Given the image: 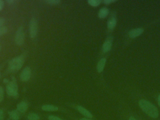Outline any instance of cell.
Instances as JSON below:
<instances>
[{
	"label": "cell",
	"instance_id": "8fae6325",
	"mask_svg": "<svg viewBox=\"0 0 160 120\" xmlns=\"http://www.w3.org/2000/svg\"><path fill=\"white\" fill-rule=\"evenodd\" d=\"M106 62V59L104 58L101 59L98 62L97 66V69L98 72L101 73L103 71Z\"/></svg>",
	"mask_w": 160,
	"mask_h": 120
},
{
	"label": "cell",
	"instance_id": "4dcf8cb0",
	"mask_svg": "<svg viewBox=\"0 0 160 120\" xmlns=\"http://www.w3.org/2000/svg\"><path fill=\"white\" fill-rule=\"evenodd\" d=\"M1 45H0V52L1 51Z\"/></svg>",
	"mask_w": 160,
	"mask_h": 120
},
{
	"label": "cell",
	"instance_id": "277c9868",
	"mask_svg": "<svg viewBox=\"0 0 160 120\" xmlns=\"http://www.w3.org/2000/svg\"><path fill=\"white\" fill-rule=\"evenodd\" d=\"M25 40V34L23 26H20L18 28L16 33L15 36V41L18 45H23Z\"/></svg>",
	"mask_w": 160,
	"mask_h": 120
},
{
	"label": "cell",
	"instance_id": "44dd1931",
	"mask_svg": "<svg viewBox=\"0 0 160 120\" xmlns=\"http://www.w3.org/2000/svg\"><path fill=\"white\" fill-rule=\"evenodd\" d=\"M49 120H63L62 119H60L59 117H57L56 116H53V115H51V116H49L48 117Z\"/></svg>",
	"mask_w": 160,
	"mask_h": 120
},
{
	"label": "cell",
	"instance_id": "7c38bea8",
	"mask_svg": "<svg viewBox=\"0 0 160 120\" xmlns=\"http://www.w3.org/2000/svg\"><path fill=\"white\" fill-rule=\"evenodd\" d=\"M9 116L13 120H19L20 119V115L17 110H12L9 112Z\"/></svg>",
	"mask_w": 160,
	"mask_h": 120
},
{
	"label": "cell",
	"instance_id": "5bb4252c",
	"mask_svg": "<svg viewBox=\"0 0 160 120\" xmlns=\"http://www.w3.org/2000/svg\"><path fill=\"white\" fill-rule=\"evenodd\" d=\"M116 24H117V20L114 17H112L109 20L107 23V27L109 30H113L115 26H116Z\"/></svg>",
	"mask_w": 160,
	"mask_h": 120
},
{
	"label": "cell",
	"instance_id": "d4e9b609",
	"mask_svg": "<svg viewBox=\"0 0 160 120\" xmlns=\"http://www.w3.org/2000/svg\"><path fill=\"white\" fill-rule=\"evenodd\" d=\"M4 4V1H2V0H0V11H1L2 9H3Z\"/></svg>",
	"mask_w": 160,
	"mask_h": 120
},
{
	"label": "cell",
	"instance_id": "5b68a950",
	"mask_svg": "<svg viewBox=\"0 0 160 120\" xmlns=\"http://www.w3.org/2000/svg\"><path fill=\"white\" fill-rule=\"evenodd\" d=\"M38 33V22L35 18H32L29 23V34L31 39L35 38Z\"/></svg>",
	"mask_w": 160,
	"mask_h": 120
},
{
	"label": "cell",
	"instance_id": "4316f807",
	"mask_svg": "<svg viewBox=\"0 0 160 120\" xmlns=\"http://www.w3.org/2000/svg\"><path fill=\"white\" fill-rule=\"evenodd\" d=\"M3 82L4 83H7V84H8V83L10 82V81L9 79H7V78H5V79H3Z\"/></svg>",
	"mask_w": 160,
	"mask_h": 120
},
{
	"label": "cell",
	"instance_id": "7a4b0ae2",
	"mask_svg": "<svg viewBox=\"0 0 160 120\" xmlns=\"http://www.w3.org/2000/svg\"><path fill=\"white\" fill-rule=\"evenodd\" d=\"M25 62V57L23 55L16 56L12 59L9 63V69L11 72H16L23 67Z\"/></svg>",
	"mask_w": 160,
	"mask_h": 120
},
{
	"label": "cell",
	"instance_id": "ac0fdd59",
	"mask_svg": "<svg viewBox=\"0 0 160 120\" xmlns=\"http://www.w3.org/2000/svg\"><path fill=\"white\" fill-rule=\"evenodd\" d=\"M8 29L6 26H3L0 27V36H2L3 35L6 34L8 31Z\"/></svg>",
	"mask_w": 160,
	"mask_h": 120
},
{
	"label": "cell",
	"instance_id": "603a6c76",
	"mask_svg": "<svg viewBox=\"0 0 160 120\" xmlns=\"http://www.w3.org/2000/svg\"><path fill=\"white\" fill-rule=\"evenodd\" d=\"M5 22V19L4 17H0V27L3 26Z\"/></svg>",
	"mask_w": 160,
	"mask_h": 120
},
{
	"label": "cell",
	"instance_id": "8992f818",
	"mask_svg": "<svg viewBox=\"0 0 160 120\" xmlns=\"http://www.w3.org/2000/svg\"><path fill=\"white\" fill-rule=\"evenodd\" d=\"M31 75V69L29 67H25L20 75V79L22 81L26 82L30 80Z\"/></svg>",
	"mask_w": 160,
	"mask_h": 120
},
{
	"label": "cell",
	"instance_id": "9a60e30c",
	"mask_svg": "<svg viewBox=\"0 0 160 120\" xmlns=\"http://www.w3.org/2000/svg\"><path fill=\"white\" fill-rule=\"evenodd\" d=\"M109 14V10L107 8H103L100 9L98 12V16L100 19H104Z\"/></svg>",
	"mask_w": 160,
	"mask_h": 120
},
{
	"label": "cell",
	"instance_id": "9c48e42d",
	"mask_svg": "<svg viewBox=\"0 0 160 120\" xmlns=\"http://www.w3.org/2000/svg\"><path fill=\"white\" fill-rule=\"evenodd\" d=\"M77 109L82 115L87 118H89V119L92 118L93 116L92 113L83 107L81 106H78L77 107Z\"/></svg>",
	"mask_w": 160,
	"mask_h": 120
},
{
	"label": "cell",
	"instance_id": "4fadbf2b",
	"mask_svg": "<svg viewBox=\"0 0 160 120\" xmlns=\"http://www.w3.org/2000/svg\"><path fill=\"white\" fill-rule=\"evenodd\" d=\"M112 47V42L111 40H107L105 41L103 45V51L104 53L109 52L111 50Z\"/></svg>",
	"mask_w": 160,
	"mask_h": 120
},
{
	"label": "cell",
	"instance_id": "6da1fadb",
	"mask_svg": "<svg viewBox=\"0 0 160 120\" xmlns=\"http://www.w3.org/2000/svg\"><path fill=\"white\" fill-rule=\"evenodd\" d=\"M139 104L142 110L150 117L154 119L158 117L159 112L157 107L150 102L147 100H141L139 101Z\"/></svg>",
	"mask_w": 160,
	"mask_h": 120
},
{
	"label": "cell",
	"instance_id": "ba28073f",
	"mask_svg": "<svg viewBox=\"0 0 160 120\" xmlns=\"http://www.w3.org/2000/svg\"><path fill=\"white\" fill-rule=\"evenodd\" d=\"M28 108V104L26 102L21 101L17 104V106H16V109L19 112L22 113H24L25 112L27 111V109Z\"/></svg>",
	"mask_w": 160,
	"mask_h": 120
},
{
	"label": "cell",
	"instance_id": "f546056e",
	"mask_svg": "<svg viewBox=\"0 0 160 120\" xmlns=\"http://www.w3.org/2000/svg\"><path fill=\"white\" fill-rule=\"evenodd\" d=\"M80 120H92V119H90L89 118H82Z\"/></svg>",
	"mask_w": 160,
	"mask_h": 120
},
{
	"label": "cell",
	"instance_id": "52a82bcc",
	"mask_svg": "<svg viewBox=\"0 0 160 120\" xmlns=\"http://www.w3.org/2000/svg\"><path fill=\"white\" fill-rule=\"evenodd\" d=\"M144 29L142 28H136L132 30L129 32V37L131 38H135L140 36L144 32Z\"/></svg>",
	"mask_w": 160,
	"mask_h": 120
},
{
	"label": "cell",
	"instance_id": "30bf717a",
	"mask_svg": "<svg viewBox=\"0 0 160 120\" xmlns=\"http://www.w3.org/2000/svg\"><path fill=\"white\" fill-rule=\"evenodd\" d=\"M43 111L46 112H55L58 110V107L52 105H43L41 107Z\"/></svg>",
	"mask_w": 160,
	"mask_h": 120
},
{
	"label": "cell",
	"instance_id": "3957f363",
	"mask_svg": "<svg viewBox=\"0 0 160 120\" xmlns=\"http://www.w3.org/2000/svg\"><path fill=\"white\" fill-rule=\"evenodd\" d=\"M18 86L16 83V79L13 78L11 81L7 84L6 86V92L8 95L14 98L19 96Z\"/></svg>",
	"mask_w": 160,
	"mask_h": 120
},
{
	"label": "cell",
	"instance_id": "1f68e13d",
	"mask_svg": "<svg viewBox=\"0 0 160 120\" xmlns=\"http://www.w3.org/2000/svg\"><path fill=\"white\" fill-rule=\"evenodd\" d=\"M1 74L0 73V78H1Z\"/></svg>",
	"mask_w": 160,
	"mask_h": 120
},
{
	"label": "cell",
	"instance_id": "cb8c5ba5",
	"mask_svg": "<svg viewBox=\"0 0 160 120\" xmlns=\"http://www.w3.org/2000/svg\"><path fill=\"white\" fill-rule=\"evenodd\" d=\"M4 118V113L2 109H0V120H3Z\"/></svg>",
	"mask_w": 160,
	"mask_h": 120
},
{
	"label": "cell",
	"instance_id": "f1b7e54d",
	"mask_svg": "<svg viewBox=\"0 0 160 120\" xmlns=\"http://www.w3.org/2000/svg\"><path fill=\"white\" fill-rule=\"evenodd\" d=\"M129 120H137L135 118H134L133 116H131L129 118Z\"/></svg>",
	"mask_w": 160,
	"mask_h": 120
},
{
	"label": "cell",
	"instance_id": "7402d4cb",
	"mask_svg": "<svg viewBox=\"0 0 160 120\" xmlns=\"http://www.w3.org/2000/svg\"><path fill=\"white\" fill-rule=\"evenodd\" d=\"M116 1V0H104L103 2L105 4L108 5Z\"/></svg>",
	"mask_w": 160,
	"mask_h": 120
},
{
	"label": "cell",
	"instance_id": "484cf974",
	"mask_svg": "<svg viewBox=\"0 0 160 120\" xmlns=\"http://www.w3.org/2000/svg\"><path fill=\"white\" fill-rule=\"evenodd\" d=\"M6 2L9 4H13L14 3H15L16 1L14 0H8V1H7Z\"/></svg>",
	"mask_w": 160,
	"mask_h": 120
},
{
	"label": "cell",
	"instance_id": "ffe728a7",
	"mask_svg": "<svg viewBox=\"0 0 160 120\" xmlns=\"http://www.w3.org/2000/svg\"><path fill=\"white\" fill-rule=\"evenodd\" d=\"M4 90H3V88L0 86V102L2 101L3 99H4Z\"/></svg>",
	"mask_w": 160,
	"mask_h": 120
},
{
	"label": "cell",
	"instance_id": "e0dca14e",
	"mask_svg": "<svg viewBox=\"0 0 160 120\" xmlns=\"http://www.w3.org/2000/svg\"><path fill=\"white\" fill-rule=\"evenodd\" d=\"M89 4L93 7H97L100 5L101 1L100 0H89L88 1Z\"/></svg>",
	"mask_w": 160,
	"mask_h": 120
},
{
	"label": "cell",
	"instance_id": "83f0119b",
	"mask_svg": "<svg viewBox=\"0 0 160 120\" xmlns=\"http://www.w3.org/2000/svg\"><path fill=\"white\" fill-rule=\"evenodd\" d=\"M158 104L159 106L160 107V94L158 98Z\"/></svg>",
	"mask_w": 160,
	"mask_h": 120
},
{
	"label": "cell",
	"instance_id": "d6986e66",
	"mask_svg": "<svg viewBox=\"0 0 160 120\" xmlns=\"http://www.w3.org/2000/svg\"><path fill=\"white\" fill-rule=\"evenodd\" d=\"M45 1L47 4L50 5L58 4L60 2L59 0H47Z\"/></svg>",
	"mask_w": 160,
	"mask_h": 120
},
{
	"label": "cell",
	"instance_id": "2e32d148",
	"mask_svg": "<svg viewBox=\"0 0 160 120\" xmlns=\"http://www.w3.org/2000/svg\"><path fill=\"white\" fill-rule=\"evenodd\" d=\"M27 118L29 120H39L40 117L38 114H36L34 113H31L28 114Z\"/></svg>",
	"mask_w": 160,
	"mask_h": 120
}]
</instances>
